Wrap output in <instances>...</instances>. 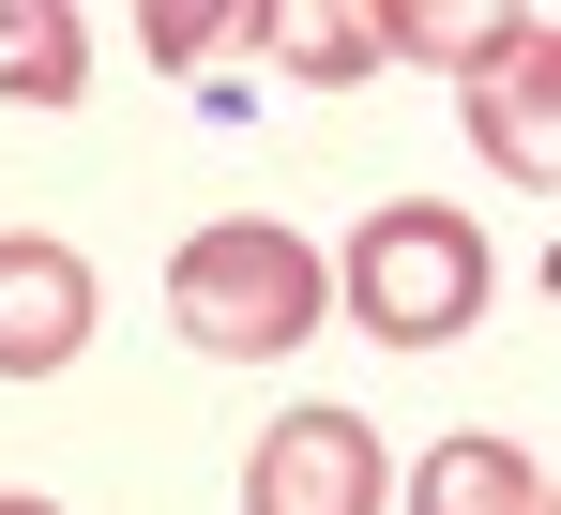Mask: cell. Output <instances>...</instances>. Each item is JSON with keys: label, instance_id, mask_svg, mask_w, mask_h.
Returning <instances> with one entry per match:
<instances>
[{"label": "cell", "instance_id": "obj_1", "mask_svg": "<svg viewBox=\"0 0 561 515\" xmlns=\"http://www.w3.org/2000/svg\"><path fill=\"white\" fill-rule=\"evenodd\" d=\"M168 319H183L213 364H274V348H304L334 319V258L304 243V228H274V213H213V228L168 258Z\"/></svg>", "mask_w": 561, "mask_h": 515}, {"label": "cell", "instance_id": "obj_2", "mask_svg": "<svg viewBox=\"0 0 561 515\" xmlns=\"http://www.w3.org/2000/svg\"><path fill=\"white\" fill-rule=\"evenodd\" d=\"M334 288H350V319H365L379 348H456L470 319H485V288H501V258H485V228L440 213V197H379L365 228H350V258H334Z\"/></svg>", "mask_w": 561, "mask_h": 515}, {"label": "cell", "instance_id": "obj_3", "mask_svg": "<svg viewBox=\"0 0 561 515\" xmlns=\"http://www.w3.org/2000/svg\"><path fill=\"white\" fill-rule=\"evenodd\" d=\"M456 77H470L456 106H470V137H485V168L516 182V197H547V182H561V106H547V77H561V31H547V15H501V31L470 46Z\"/></svg>", "mask_w": 561, "mask_h": 515}, {"label": "cell", "instance_id": "obj_4", "mask_svg": "<svg viewBox=\"0 0 561 515\" xmlns=\"http://www.w3.org/2000/svg\"><path fill=\"white\" fill-rule=\"evenodd\" d=\"M243 515H379V425L365 410H288V425H259Z\"/></svg>", "mask_w": 561, "mask_h": 515}, {"label": "cell", "instance_id": "obj_5", "mask_svg": "<svg viewBox=\"0 0 561 515\" xmlns=\"http://www.w3.org/2000/svg\"><path fill=\"white\" fill-rule=\"evenodd\" d=\"M92 348V258L46 228H0V379H61Z\"/></svg>", "mask_w": 561, "mask_h": 515}, {"label": "cell", "instance_id": "obj_6", "mask_svg": "<svg viewBox=\"0 0 561 515\" xmlns=\"http://www.w3.org/2000/svg\"><path fill=\"white\" fill-rule=\"evenodd\" d=\"M410 515H547V455L501 439V425H456V439H425Z\"/></svg>", "mask_w": 561, "mask_h": 515}, {"label": "cell", "instance_id": "obj_7", "mask_svg": "<svg viewBox=\"0 0 561 515\" xmlns=\"http://www.w3.org/2000/svg\"><path fill=\"white\" fill-rule=\"evenodd\" d=\"M243 46L288 61V77H319V91L379 77V15H350V0H274V15H243Z\"/></svg>", "mask_w": 561, "mask_h": 515}, {"label": "cell", "instance_id": "obj_8", "mask_svg": "<svg viewBox=\"0 0 561 515\" xmlns=\"http://www.w3.org/2000/svg\"><path fill=\"white\" fill-rule=\"evenodd\" d=\"M0 91H15V106H77V91H92V46H77L61 0H0Z\"/></svg>", "mask_w": 561, "mask_h": 515}, {"label": "cell", "instance_id": "obj_9", "mask_svg": "<svg viewBox=\"0 0 561 515\" xmlns=\"http://www.w3.org/2000/svg\"><path fill=\"white\" fill-rule=\"evenodd\" d=\"M213 46H243V15H213V0H168L152 15V61H213Z\"/></svg>", "mask_w": 561, "mask_h": 515}, {"label": "cell", "instance_id": "obj_10", "mask_svg": "<svg viewBox=\"0 0 561 515\" xmlns=\"http://www.w3.org/2000/svg\"><path fill=\"white\" fill-rule=\"evenodd\" d=\"M0 515H61V501H46V485H0Z\"/></svg>", "mask_w": 561, "mask_h": 515}]
</instances>
